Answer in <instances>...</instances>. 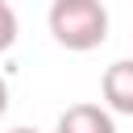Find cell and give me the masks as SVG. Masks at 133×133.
<instances>
[{
    "label": "cell",
    "instance_id": "8992f818",
    "mask_svg": "<svg viewBox=\"0 0 133 133\" xmlns=\"http://www.w3.org/2000/svg\"><path fill=\"white\" fill-rule=\"evenodd\" d=\"M8 133H37V129H29V125H17V129H8Z\"/></svg>",
    "mask_w": 133,
    "mask_h": 133
},
{
    "label": "cell",
    "instance_id": "3957f363",
    "mask_svg": "<svg viewBox=\"0 0 133 133\" xmlns=\"http://www.w3.org/2000/svg\"><path fill=\"white\" fill-rule=\"evenodd\" d=\"M54 133H116V121H112V112H108L104 104L83 100V104H71V108L58 116Z\"/></svg>",
    "mask_w": 133,
    "mask_h": 133
},
{
    "label": "cell",
    "instance_id": "5b68a950",
    "mask_svg": "<svg viewBox=\"0 0 133 133\" xmlns=\"http://www.w3.org/2000/svg\"><path fill=\"white\" fill-rule=\"evenodd\" d=\"M4 112H8V83L0 79V116H4Z\"/></svg>",
    "mask_w": 133,
    "mask_h": 133
},
{
    "label": "cell",
    "instance_id": "6da1fadb",
    "mask_svg": "<svg viewBox=\"0 0 133 133\" xmlns=\"http://www.w3.org/2000/svg\"><path fill=\"white\" fill-rule=\"evenodd\" d=\"M50 33L58 46L83 54L108 42V8L100 0H54L50 4Z\"/></svg>",
    "mask_w": 133,
    "mask_h": 133
},
{
    "label": "cell",
    "instance_id": "7a4b0ae2",
    "mask_svg": "<svg viewBox=\"0 0 133 133\" xmlns=\"http://www.w3.org/2000/svg\"><path fill=\"white\" fill-rule=\"evenodd\" d=\"M100 91H104V108L108 112L133 116V58H116L112 66H104Z\"/></svg>",
    "mask_w": 133,
    "mask_h": 133
},
{
    "label": "cell",
    "instance_id": "277c9868",
    "mask_svg": "<svg viewBox=\"0 0 133 133\" xmlns=\"http://www.w3.org/2000/svg\"><path fill=\"white\" fill-rule=\"evenodd\" d=\"M12 42H17V12H12V4L0 0V50H8Z\"/></svg>",
    "mask_w": 133,
    "mask_h": 133
}]
</instances>
